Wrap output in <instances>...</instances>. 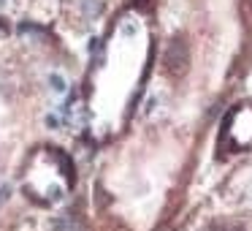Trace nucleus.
<instances>
[{
	"label": "nucleus",
	"mask_w": 252,
	"mask_h": 231,
	"mask_svg": "<svg viewBox=\"0 0 252 231\" xmlns=\"http://www.w3.org/2000/svg\"><path fill=\"white\" fill-rule=\"evenodd\" d=\"M79 8L84 11V17H87V19H95L100 14V3H98V0H79Z\"/></svg>",
	"instance_id": "nucleus-1"
},
{
	"label": "nucleus",
	"mask_w": 252,
	"mask_h": 231,
	"mask_svg": "<svg viewBox=\"0 0 252 231\" xmlns=\"http://www.w3.org/2000/svg\"><path fill=\"white\" fill-rule=\"evenodd\" d=\"M49 87L55 90L57 95H63V93H65V90H68V82H65V79L60 77V74H52V77H49Z\"/></svg>",
	"instance_id": "nucleus-2"
}]
</instances>
